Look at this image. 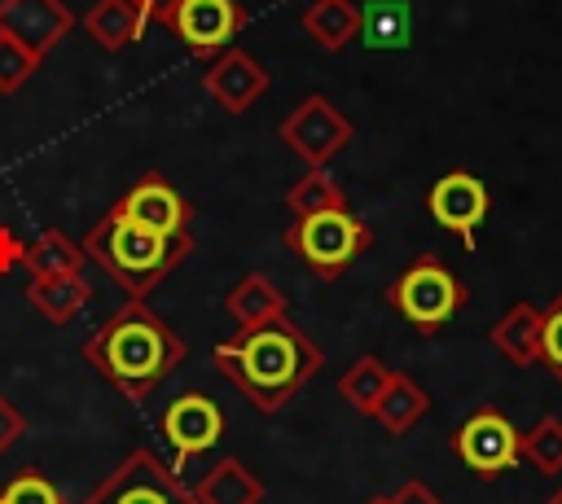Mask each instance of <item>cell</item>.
<instances>
[{
  "instance_id": "obj_1",
  "label": "cell",
  "mask_w": 562,
  "mask_h": 504,
  "mask_svg": "<svg viewBox=\"0 0 562 504\" xmlns=\"http://www.w3.org/2000/svg\"><path fill=\"white\" fill-rule=\"evenodd\" d=\"M184 355L189 346L176 333V324H167L140 298H127L83 342V359L92 364V373L127 403L149 399L162 386V377H171L184 364Z\"/></svg>"
},
{
  "instance_id": "obj_2",
  "label": "cell",
  "mask_w": 562,
  "mask_h": 504,
  "mask_svg": "<svg viewBox=\"0 0 562 504\" xmlns=\"http://www.w3.org/2000/svg\"><path fill=\"white\" fill-rule=\"evenodd\" d=\"M321 346L290 316H277L255 329H233L215 346V368L259 412H281L321 373Z\"/></svg>"
},
{
  "instance_id": "obj_3",
  "label": "cell",
  "mask_w": 562,
  "mask_h": 504,
  "mask_svg": "<svg viewBox=\"0 0 562 504\" xmlns=\"http://www.w3.org/2000/svg\"><path fill=\"white\" fill-rule=\"evenodd\" d=\"M83 254L127 294V298H149L193 250V237H158L132 219H123L114 206L88 228V237L79 241Z\"/></svg>"
},
{
  "instance_id": "obj_4",
  "label": "cell",
  "mask_w": 562,
  "mask_h": 504,
  "mask_svg": "<svg viewBox=\"0 0 562 504\" xmlns=\"http://www.w3.org/2000/svg\"><path fill=\"white\" fill-rule=\"evenodd\" d=\"M281 237H285V245H290L316 276H325V280H334L338 272H347V267L364 254V245H369V228H364L347 206L321 210V215H307V219H294Z\"/></svg>"
},
{
  "instance_id": "obj_5",
  "label": "cell",
  "mask_w": 562,
  "mask_h": 504,
  "mask_svg": "<svg viewBox=\"0 0 562 504\" xmlns=\"http://www.w3.org/2000/svg\"><path fill=\"white\" fill-rule=\"evenodd\" d=\"M79 504H198V500L171 465H162L149 447H136Z\"/></svg>"
},
{
  "instance_id": "obj_6",
  "label": "cell",
  "mask_w": 562,
  "mask_h": 504,
  "mask_svg": "<svg viewBox=\"0 0 562 504\" xmlns=\"http://www.w3.org/2000/svg\"><path fill=\"white\" fill-rule=\"evenodd\" d=\"M277 136H281V145L294 149L307 167H325V162L351 140V123L338 114L334 101H325V96H303V101L281 118Z\"/></svg>"
},
{
  "instance_id": "obj_7",
  "label": "cell",
  "mask_w": 562,
  "mask_h": 504,
  "mask_svg": "<svg viewBox=\"0 0 562 504\" xmlns=\"http://www.w3.org/2000/svg\"><path fill=\"white\" fill-rule=\"evenodd\" d=\"M162 26L202 61L220 57L237 31H241V9L237 0H171Z\"/></svg>"
},
{
  "instance_id": "obj_8",
  "label": "cell",
  "mask_w": 562,
  "mask_h": 504,
  "mask_svg": "<svg viewBox=\"0 0 562 504\" xmlns=\"http://www.w3.org/2000/svg\"><path fill=\"white\" fill-rule=\"evenodd\" d=\"M391 302H395L417 329H439V324L457 311L461 285H457L439 263L422 259V263H413V267L391 285Z\"/></svg>"
},
{
  "instance_id": "obj_9",
  "label": "cell",
  "mask_w": 562,
  "mask_h": 504,
  "mask_svg": "<svg viewBox=\"0 0 562 504\" xmlns=\"http://www.w3.org/2000/svg\"><path fill=\"white\" fill-rule=\"evenodd\" d=\"M114 210H119L123 219H132V224L158 232V237H184V232H189V219H193L189 202H184V197L176 193V184H167V175H158V171H145V175L114 202Z\"/></svg>"
},
{
  "instance_id": "obj_10",
  "label": "cell",
  "mask_w": 562,
  "mask_h": 504,
  "mask_svg": "<svg viewBox=\"0 0 562 504\" xmlns=\"http://www.w3.org/2000/svg\"><path fill=\"white\" fill-rule=\"evenodd\" d=\"M75 31V13L61 0H0V35L18 39L35 57H48Z\"/></svg>"
},
{
  "instance_id": "obj_11",
  "label": "cell",
  "mask_w": 562,
  "mask_h": 504,
  "mask_svg": "<svg viewBox=\"0 0 562 504\" xmlns=\"http://www.w3.org/2000/svg\"><path fill=\"white\" fill-rule=\"evenodd\" d=\"M202 88H206V96H211L224 114H246V110L268 92V70H263L246 48L228 44L220 57L206 61Z\"/></svg>"
},
{
  "instance_id": "obj_12",
  "label": "cell",
  "mask_w": 562,
  "mask_h": 504,
  "mask_svg": "<svg viewBox=\"0 0 562 504\" xmlns=\"http://www.w3.org/2000/svg\"><path fill=\"white\" fill-rule=\"evenodd\" d=\"M162 434H167V443H171V451H176V469H180L184 460H193L198 451H211V447L220 443L224 416H220V408H215L206 394L189 390V394H180V399L167 403V412H162Z\"/></svg>"
},
{
  "instance_id": "obj_13",
  "label": "cell",
  "mask_w": 562,
  "mask_h": 504,
  "mask_svg": "<svg viewBox=\"0 0 562 504\" xmlns=\"http://www.w3.org/2000/svg\"><path fill=\"white\" fill-rule=\"evenodd\" d=\"M514 429H509V421H501L496 412H479V416H470L465 425H461V434H457V451H461V460L470 465V469H479V473H496V469H505L509 460H514Z\"/></svg>"
},
{
  "instance_id": "obj_14",
  "label": "cell",
  "mask_w": 562,
  "mask_h": 504,
  "mask_svg": "<svg viewBox=\"0 0 562 504\" xmlns=\"http://www.w3.org/2000/svg\"><path fill=\"white\" fill-rule=\"evenodd\" d=\"M483 210H487V193H483V184L474 180V175H443L435 188H430V215L443 224V228H452V232H461V237H470L474 232V224L483 219Z\"/></svg>"
},
{
  "instance_id": "obj_15",
  "label": "cell",
  "mask_w": 562,
  "mask_h": 504,
  "mask_svg": "<svg viewBox=\"0 0 562 504\" xmlns=\"http://www.w3.org/2000/svg\"><path fill=\"white\" fill-rule=\"evenodd\" d=\"M83 26L105 53H119L127 44H140V35L149 31V13L136 0H97L83 13Z\"/></svg>"
},
{
  "instance_id": "obj_16",
  "label": "cell",
  "mask_w": 562,
  "mask_h": 504,
  "mask_svg": "<svg viewBox=\"0 0 562 504\" xmlns=\"http://www.w3.org/2000/svg\"><path fill=\"white\" fill-rule=\"evenodd\" d=\"M92 298V285L83 280V272H66V276H31L26 280V302L48 320V324H70Z\"/></svg>"
},
{
  "instance_id": "obj_17",
  "label": "cell",
  "mask_w": 562,
  "mask_h": 504,
  "mask_svg": "<svg viewBox=\"0 0 562 504\" xmlns=\"http://www.w3.org/2000/svg\"><path fill=\"white\" fill-rule=\"evenodd\" d=\"M224 311L233 316L237 329H255V324H268V320L285 316V294L272 285V276H263V272H246V276L228 289Z\"/></svg>"
},
{
  "instance_id": "obj_18",
  "label": "cell",
  "mask_w": 562,
  "mask_h": 504,
  "mask_svg": "<svg viewBox=\"0 0 562 504\" xmlns=\"http://www.w3.org/2000/svg\"><path fill=\"white\" fill-rule=\"evenodd\" d=\"M198 504H259L263 500V482L250 465H241L237 456L211 465V473L193 486Z\"/></svg>"
},
{
  "instance_id": "obj_19",
  "label": "cell",
  "mask_w": 562,
  "mask_h": 504,
  "mask_svg": "<svg viewBox=\"0 0 562 504\" xmlns=\"http://www.w3.org/2000/svg\"><path fill=\"white\" fill-rule=\"evenodd\" d=\"M303 31L325 53H338L360 35V9L351 0H316L312 9H303Z\"/></svg>"
},
{
  "instance_id": "obj_20",
  "label": "cell",
  "mask_w": 562,
  "mask_h": 504,
  "mask_svg": "<svg viewBox=\"0 0 562 504\" xmlns=\"http://www.w3.org/2000/svg\"><path fill=\"white\" fill-rule=\"evenodd\" d=\"M88 254L79 241H70L61 228H44L35 241H26V254H22V267L31 276H66V272H83Z\"/></svg>"
},
{
  "instance_id": "obj_21",
  "label": "cell",
  "mask_w": 562,
  "mask_h": 504,
  "mask_svg": "<svg viewBox=\"0 0 562 504\" xmlns=\"http://www.w3.org/2000/svg\"><path fill=\"white\" fill-rule=\"evenodd\" d=\"M413 31L404 0H373L360 9V39L364 48H404Z\"/></svg>"
},
{
  "instance_id": "obj_22",
  "label": "cell",
  "mask_w": 562,
  "mask_h": 504,
  "mask_svg": "<svg viewBox=\"0 0 562 504\" xmlns=\"http://www.w3.org/2000/svg\"><path fill=\"white\" fill-rule=\"evenodd\" d=\"M285 206H290L294 219H307V215H321V210H338V206H347V202H342V188H338L321 167H312L303 180L290 184Z\"/></svg>"
},
{
  "instance_id": "obj_23",
  "label": "cell",
  "mask_w": 562,
  "mask_h": 504,
  "mask_svg": "<svg viewBox=\"0 0 562 504\" xmlns=\"http://www.w3.org/2000/svg\"><path fill=\"white\" fill-rule=\"evenodd\" d=\"M386 386H391V373H386L378 359H360V364H351V368L342 373V381H338V394H342L351 408H360V412H373V408L382 403Z\"/></svg>"
},
{
  "instance_id": "obj_24",
  "label": "cell",
  "mask_w": 562,
  "mask_h": 504,
  "mask_svg": "<svg viewBox=\"0 0 562 504\" xmlns=\"http://www.w3.org/2000/svg\"><path fill=\"white\" fill-rule=\"evenodd\" d=\"M44 66V57H35L31 48H22L18 39H9V35H0V96H13V92H22L31 79H35V70Z\"/></svg>"
},
{
  "instance_id": "obj_25",
  "label": "cell",
  "mask_w": 562,
  "mask_h": 504,
  "mask_svg": "<svg viewBox=\"0 0 562 504\" xmlns=\"http://www.w3.org/2000/svg\"><path fill=\"white\" fill-rule=\"evenodd\" d=\"M422 408H426L422 390H417L413 381H404V377H391V386H386V394H382V403H378L373 412H378V421H382L386 429H404Z\"/></svg>"
},
{
  "instance_id": "obj_26",
  "label": "cell",
  "mask_w": 562,
  "mask_h": 504,
  "mask_svg": "<svg viewBox=\"0 0 562 504\" xmlns=\"http://www.w3.org/2000/svg\"><path fill=\"white\" fill-rule=\"evenodd\" d=\"M0 504H61V495H57V486H53L44 473L22 469V473L0 491Z\"/></svg>"
},
{
  "instance_id": "obj_27",
  "label": "cell",
  "mask_w": 562,
  "mask_h": 504,
  "mask_svg": "<svg viewBox=\"0 0 562 504\" xmlns=\"http://www.w3.org/2000/svg\"><path fill=\"white\" fill-rule=\"evenodd\" d=\"M22 434H26V416L18 412V403H13V399H4V394H0V456H4V451H13V447L22 443Z\"/></svg>"
},
{
  "instance_id": "obj_28",
  "label": "cell",
  "mask_w": 562,
  "mask_h": 504,
  "mask_svg": "<svg viewBox=\"0 0 562 504\" xmlns=\"http://www.w3.org/2000/svg\"><path fill=\"white\" fill-rule=\"evenodd\" d=\"M22 254H26V241H22L13 228L0 224V276L13 272V267H22Z\"/></svg>"
},
{
  "instance_id": "obj_29",
  "label": "cell",
  "mask_w": 562,
  "mask_h": 504,
  "mask_svg": "<svg viewBox=\"0 0 562 504\" xmlns=\"http://www.w3.org/2000/svg\"><path fill=\"white\" fill-rule=\"evenodd\" d=\"M391 504H439L422 482H408V486H400L395 495H391Z\"/></svg>"
},
{
  "instance_id": "obj_30",
  "label": "cell",
  "mask_w": 562,
  "mask_h": 504,
  "mask_svg": "<svg viewBox=\"0 0 562 504\" xmlns=\"http://www.w3.org/2000/svg\"><path fill=\"white\" fill-rule=\"evenodd\" d=\"M544 346H549L553 364H562V311L549 320V329H544Z\"/></svg>"
},
{
  "instance_id": "obj_31",
  "label": "cell",
  "mask_w": 562,
  "mask_h": 504,
  "mask_svg": "<svg viewBox=\"0 0 562 504\" xmlns=\"http://www.w3.org/2000/svg\"><path fill=\"white\" fill-rule=\"evenodd\" d=\"M145 13H149V22H162L167 18V9H171V0H136Z\"/></svg>"
},
{
  "instance_id": "obj_32",
  "label": "cell",
  "mask_w": 562,
  "mask_h": 504,
  "mask_svg": "<svg viewBox=\"0 0 562 504\" xmlns=\"http://www.w3.org/2000/svg\"><path fill=\"white\" fill-rule=\"evenodd\" d=\"M369 504H391V500H369Z\"/></svg>"
}]
</instances>
